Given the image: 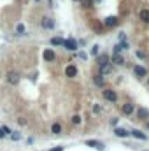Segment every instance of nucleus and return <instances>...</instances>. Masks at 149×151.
Returning a JSON list of instances; mask_svg holds the SVG:
<instances>
[{"instance_id":"29","label":"nucleus","mask_w":149,"mask_h":151,"mask_svg":"<svg viewBox=\"0 0 149 151\" xmlns=\"http://www.w3.org/2000/svg\"><path fill=\"white\" fill-rule=\"evenodd\" d=\"M18 123H19V125H26V120H23V118H19V120H18Z\"/></svg>"},{"instance_id":"28","label":"nucleus","mask_w":149,"mask_h":151,"mask_svg":"<svg viewBox=\"0 0 149 151\" xmlns=\"http://www.w3.org/2000/svg\"><path fill=\"white\" fill-rule=\"evenodd\" d=\"M100 111H102V109H100V106H95V107H93V113H95V114H97V113H100Z\"/></svg>"},{"instance_id":"30","label":"nucleus","mask_w":149,"mask_h":151,"mask_svg":"<svg viewBox=\"0 0 149 151\" xmlns=\"http://www.w3.org/2000/svg\"><path fill=\"white\" fill-rule=\"evenodd\" d=\"M49 151H63V146H58V148H53V150H49Z\"/></svg>"},{"instance_id":"4","label":"nucleus","mask_w":149,"mask_h":151,"mask_svg":"<svg viewBox=\"0 0 149 151\" xmlns=\"http://www.w3.org/2000/svg\"><path fill=\"white\" fill-rule=\"evenodd\" d=\"M40 25H42V28L51 30V28H54V19H53V18H42Z\"/></svg>"},{"instance_id":"18","label":"nucleus","mask_w":149,"mask_h":151,"mask_svg":"<svg viewBox=\"0 0 149 151\" xmlns=\"http://www.w3.org/2000/svg\"><path fill=\"white\" fill-rule=\"evenodd\" d=\"M112 62H114L116 65H123V63H125V58L119 56V55H112Z\"/></svg>"},{"instance_id":"3","label":"nucleus","mask_w":149,"mask_h":151,"mask_svg":"<svg viewBox=\"0 0 149 151\" xmlns=\"http://www.w3.org/2000/svg\"><path fill=\"white\" fill-rule=\"evenodd\" d=\"M63 47L68 49V51H76V49H77V42H76L74 39H65V40H63Z\"/></svg>"},{"instance_id":"19","label":"nucleus","mask_w":149,"mask_h":151,"mask_svg":"<svg viewBox=\"0 0 149 151\" xmlns=\"http://www.w3.org/2000/svg\"><path fill=\"white\" fill-rule=\"evenodd\" d=\"M51 132H53L54 135L61 134V125H60V123H53V127H51Z\"/></svg>"},{"instance_id":"8","label":"nucleus","mask_w":149,"mask_h":151,"mask_svg":"<svg viewBox=\"0 0 149 151\" xmlns=\"http://www.w3.org/2000/svg\"><path fill=\"white\" fill-rule=\"evenodd\" d=\"M139 19L144 21V23H149V9H142L139 11Z\"/></svg>"},{"instance_id":"22","label":"nucleus","mask_w":149,"mask_h":151,"mask_svg":"<svg viewBox=\"0 0 149 151\" xmlns=\"http://www.w3.org/2000/svg\"><path fill=\"white\" fill-rule=\"evenodd\" d=\"M0 128H2V132L5 134V137H7V135H11V132H12V130H11L7 125H4V127H0Z\"/></svg>"},{"instance_id":"7","label":"nucleus","mask_w":149,"mask_h":151,"mask_svg":"<svg viewBox=\"0 0 149 151\" xmlns=\"http://www.w3.org/2000/svg\"><path fill=\"white\" fill-rule=\"evenodd\" d=\"M133 74H135L137 77H144V76H148V70H146L144 67L137 65V67H133Z\"/></svg>"},{"instance_id":"14","label":"nucleus","mask_w":149,"mask_h":151,"mask_svg":"<svg viewBox=\"0 0 149 151\" xmlns=\"http://www.w3.org/2000/svg\"><path fill=\"white\" fill-rule=\"evenodd\" d=\"M121 111H123V114H126V116L132 114V113H133V104H125V106L121 107Z\"/></svg>"},{"instance_id":"15","label":"nucleus","mask_w":149,"mask_h":151,"mask_svg":"<svg viewBox=\"0 0 149 151\" xmlns=\"http://www.w3.org/2000/svg\"><path fill=\"white\" fill-rule=\"evenodd\" d=\"M130 134H132L135 139H141V141H146V139H148V137H146V134H142L141 130H132Z\"/></svg>"},{"instance_id":"11","label":"nucleus","mask_w":149,"mask_h":151,"mask_svg":"<svg viewBox=\"0 0 149 151\" xmlns=\"http://www.w3.org/2000/svg\"><path fill=\"white\" fill-rule=\"evenodd\" d=\"M111 72H112V63H105V65H102V67H100V74H102V76L111 74Z\"/></svg>"},{"instance_id":"1","label":"nucleus","mask_w":149,"mask_h":151,"mask_svg":"<svg viewBox=\"0 0 149 151\" xmlns=\"http://www.w3.org/2000/svg\"><path fill=\"white\" fill-rule=\"evenodd\" d=\"M102 95H104V99H105L107 102H116V100H118V93H116L114 90H104Z\"/></svg>"},{"instance_id":"10","label":"nucleus","mask_w":149,"mask_h":151,"mask_svg":"<svg viewBox=\"0 0 149 151\" xmlns=\"http://www.w3.org/2000/svg\"><path fill=\"white\" fill-rule=\"evenodd\" d=\"M119 23V19L116 18V16H109L107 19H105V26H116Z\"/></svg>"},{"instance_id":"5","label":"nucleus","mask_w":149,"mask_h":151,"mask_svg":"<svg viewBox=\"0 0 149 151\" xmlns=\"http://www.w3.org/2000/svg\"><path fill=\"white\" fill-rule=\"evenodd\" d=\"M42 56H44V60H46V62H54V60H56V53H54L51 47H49V49H46V51L42 53Z\"/></svg>"},{"instance_id":"21","label":"nucleus","mask_w":149,"mask_h":151,"mask_svg":"<svg viewBox=\"0 0 149 151\" xmlns=\"http://www.w3.org/2000/svg\"><path fill=\"white\" fill-rule=\"evenodd\" d=\"M16 33L18 35H25V25L23 23H18L16 25Z\"/></svg>"},{"instance_id":"23","label":"nucleus","mask_w":149,"mask_h":151,"mask_svg":"<svg viewBox=\"0 0 149 151\" xmlns=\"http://www.w3.org/2000/svg\"><path fill=\"white\" fill-rule=\"evenodd\" d=\"M72 123H74V125H79V123H81V116H79V114L72 116Z\"/></svg>"},{"instance_id":"26","label":"nucleus","mask_w":149,"mask_h":151,"mask_svg":"<svg viewBox=\"0 0 149 151\" xmlns=\"http://www.w3.org/2000/svg\"><path fill=\"white\" fill-rule=\"evenodd\" d=\"M91 55L98 56V46H93V47H91Z\"/></svg>"},{"instance_id":"6","label":"nucleus","mask_w":149,"mask_h":151,"mask_svg":"<svg viewBox=\"0 0 149 151\" xmlns=\"http://www.w3.org/2000/svg\"><path fill=\"white\" fill-rule=\"evenodd\" d=\"M65 76H67V77H76V76H77V67H76V65H67Z\"/></svg>"},{"instance_id":"2","label":"nucleus","mask_w":149,"mask_h":151,"mask_svg":"<svg viewBox=\"0 0 149 151\" xmlns=\"http://www.w3.org/2000/svg\"><path fill=\"white\" fill-rule=\"evenodd\" d=\"M7 83H9V84H18V83H19V74L14 72V70L7 72Z\"/></svg>"},{"instance_id":"24","label":"nucleus","mask_w":149,"mask_h":151,"mask_svg":"<svg viewBox=\"0 0 149 151\" xmlns=\"http://www.w3.org/2000/svg\"><path fill=\"white\" fill-rule=\"evenodd\" d=\"M19 137H21V135H19L18 132H11V139H12V141H19Z\"/></svg>"},{"instance_id":"33","label":"nucleus","mask_w":149,"mask_h":151,"mask_svg":"<svg viewBox=\"0 0 149 151\" xmlns=\"http://www.w3.org/2000/svg\"><path fill=\"white\" fill-rule=\"evenodd\" d=\"M35 2H40V0H35Z\"/></svg>"},{"instance_id":"25","label":"nucleus","mask_w":149,"mask_h":151,"mask_svg":"<svg viewBox=\"0 0 149 151\" xmlns=\"http://www.w3.org/2000/svg\"><path fill=\"white\" fill-rule=\"evenodd\" d=\"M137 58H141V60H144V58H146V53L139 49V51H137Z\"/></svg>"},{"instance_id":"17","label":"nucleus","mask_w":149,"mask_h":151,"mask_svg":"<svg viewBox=\"0 0 149 151\" xmlns=\"http://www.w3.org/2000/svg\"><path fill=\"white\" fill-rule=\"evenodd\" d=\"M86 146H90V148H98V150H104V146H102L98 141H86Z\"/></svg>"},{"instance_id":"16","label":"nucleus","mask_w":149,"mask_h":151,"mask_svg":"<svg viewBox=\"0 0 149 151\" xmlns=\"http://www.w3.org/2000/svg\"><path fill=\"white\" fill-rule=\"evenodd\" d=\"M93 83H95L97 86H104V84H105V79H104V76H102V74H98V76H95Z\"/></svg>"},{"instance_id":"12","label":"nucleus","mask_w":149,"mask_h":151,"mask_svg":"<svg viewBox=\"0 0 149 151\" xmlns=\"http://www.w3.org/2000/svg\"><path fill=\"white\" fill-rule=\"evenodd\" d=\"M114 134H116L118 137H128V135H130V132H128L126 128H119V127L114 130Z\"/></svg>"},{"instance_id":"9","label":"nucleus","mask_w":149,"mask_h":151,"mask_svg":"<svg viewBox=\"0 0 149 151\" xmlns=\"http://www.w3.org/2000/svg\"><path fill=\"white\" fill-rule=\"evenodd\" d=\"M137 116H139V120H148L149 118V111L146 107H141L139 111H137Z\"/></svg>"},{"instance_id":"27","label":"nucleus","mask_w":149,"mask_h":151,"mask_svg":"<svg viewBox=\"0 0 149 151\" xmlns=\"http://www.w3.org/2000/svg\"><path fill=\"white\" fill-rule=\"evenodd\" d=\"M83 5L84 7H91V0H83Z\"/></svg>"},{"instance_id":"13","label":"nucleus","mask_w":149,"mask_h":151,"mask_svg":"<svg viewBox=\"0 0 149 151\" xmlns=\"http://www.w3.org/2000/svg\"><path fill=\"white\" fill-rule=\"evenodd\" d=\"M97 62H98L100 67L105 65V63H109V55H100V56H97Z\"/></svg>"},{"instance_id":"20","label":"nucleus","mask_w":149,"mask_h":151,"mask_svg":"<svg viewBox=\"0 0 149 151\" xmlns=\"http://www.w3.org/2000/svg\"><path fill=\"white\" fill-rule=\"evenodd\" d=\"M63 40H65V39H61V37H53V39H51V44H53V46H63Z\"/></svg>"},{"instance_id":"31","label":"nucleus","mask_w":149,"mask_h":151,"mask_svg":"<svg viewBox=\"0 0 149 151\" xmlns=\"http://www.w3.org/2000/svg\"><path fill=\"white\" fill-rule=\"evenodd\" d=\"M4 137H5V134H4V132H2V128H0V139H4Z\"/></svg>"},{"instance_id":"32","label":"nucleus","mask_w":149,"mask_h":151,"mask_svg":"<svg viewBox=\"0 0 149 151\" xmlns=\"http://www.w3.org/2000/svg\"><path fill=\"white\" fill-rule=\"evenodd\" d=\"M148 130H149V121H148Z\"/></svg>"}]
</instances>
